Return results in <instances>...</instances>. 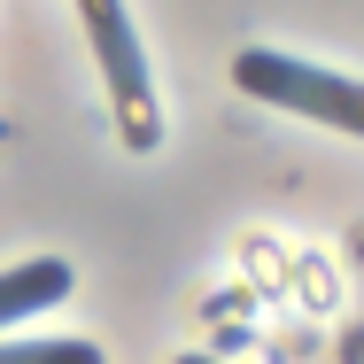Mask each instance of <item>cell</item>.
Instances as JSON below:
<instances>
[{"label": "cell", "mask_w": 364, "mask_h": 364, "mask_svg": "<svg viewBox=\"0 0 364 364\" xmlns=\"http://www.w3.org/2000/svg\"><path fill=\"white\" fill-rule=\"evenodd\" d=\"M232 85H240L248 101H272V109H287V117H310V124H326V132H357L364 140V85L357 77H333V70H318V63H302V55L240 47V55H232Z\"/></svg>", "instance_id": "6da1fadb"}, {"label": "cell", "mask_w": 364, "mask_h": 364, "mask_svg": "<svg viewBox=\"0 0 364 364\" xmlns=\"http://www.w3.org/2000/svg\"><path fill=\"white\" fill-rule=\"evenodd\" d=\"M77 16H85V39H93V55H101L109 93H117V124H124V140H132V147H155V140H163V124H155L147 55H140V31H132L124 0H77Z\"/></svg>", "instance_id": "7a4b0ae2"}, {"label": "cell", "mask_w": 364, "mask_h": 364, "mask_svg": "<svg viewBox=\"0 0 364 364\" xmlns=\"http://www.w3.org/2000/svg\"><path fill=\"white\" fill-rule=\"evenodd\" d=\"M77 272L63 256H31V264H16V272H0V326H16V318H31V310H55V302H70Z\"/></svg>", "instance_id": "3957f363"}, {"label": "cell", "mask_w": 364, "mask_h": 364, "mask_svg": "<svg viewBox=\"0 0 364 364\" xmlns=\"http://www.w3.org/2000/svg\"><path fill=\"white\" fill-rule=\"evenodd\" d=\"M0 364H109L93 341H0Z\"/></svg>", "instance_id": "277c9868"}, {"label": "cell", "mask_w": 364, "mask_h": 364, "mask_svg": "<svg viewBox=\"0 0 364 364\" xmlns=\"http://www.w3.org/2000/svg\"><path fill=\"white\" fill-rule=\"evenodd\" d=\"M341 364H364V326H349V333H341Z\"/></svg>", "instance_id": "5b68a950"}, {"label": "cell", "mask_w": 364, "mask_h": 364, "mask_svg": "<svg viewBox=\"0 0 364 364\" xmlns=\"http://www.w3.org/2000/svg\"><path fill=\"white\" fill-rule=\"evenodd\" d=\"M178 364H218V357H178Z\"/></svg>", "instance_id": "8992f818"}]
</instances>
